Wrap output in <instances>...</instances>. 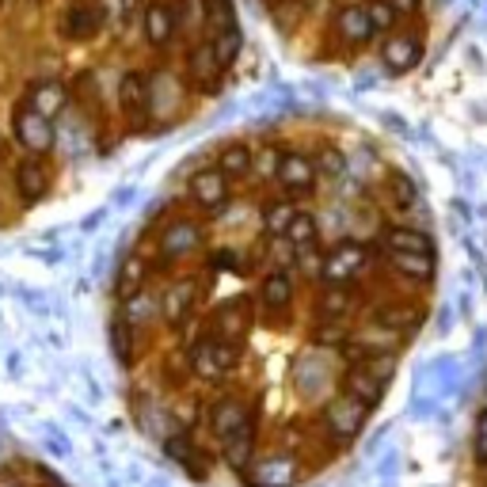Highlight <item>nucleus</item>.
<instances>
[{
  "label": "nucleus",
  "instance_id": "19",
  "mask_svg": "<svg viewBox=\"0 0 487 487\" xmlns=\"http://www.w3.org/2000/svg\"><path fill=\"white\" fill-rule=\"evenodd\" d=\"M293 293H298V286H293V271H286V267H271V271L263 274L259 290H255V301H259V309H267V313H282L286 305H293Z\"/></svg>",
  "mask_w": 487,
  "mask_h": 487
},
{
  "label": "nucleus",
  "instance_id": "39",
  "mask_svg": "<svg viewBox=\"0 0 487 487\" xmlns=\"http://www.w3.org/2000/svg\"><path fill=\"white\" fill-rule=\"evenodd\" d=\"M141 8H145V0H122V12H126V16H134V12H141Z\"/></svg>",
  "mask_w": 487,
  "mask_h": 487
},
{
  "label": "nucleus",
  "instance_id": "13",
  "mask_svg": "<svg viewBox=\"0 0 487 487\" xmlns=\"http://www.w3.org/2000/svg\"><path fill=\"white\" fill-rule=\"evenodd\" d=\"M12 183H16V195H19L23 206H35L38 198H46L50 183H54L46 157H23L16 164V172H12Z\"/></svg>",
  "mask_w": 487,
  "mask_h": 487
},
{
  "label": "nucleus",
  "instance_id": "5",
  "mask_svg": "<svg viewBox=\"0 0 487 487\" xmlns=\"http://www.w3.org/2000/svg\"><path fill=\"white\" fill-rule=\"evenodd\" d=\"M107 27V8L99 0H73V4L61 12V35L69 43H92Z\"/></svg>",
  "mask_w": 487,
  "mask_h": 487
},
{
  "label": "nucleus",
  "instance_id": "33",
  "mask_svg": "<svg viewBox=\"0 0 487 487\" xmlns=\"http://www.w3.org/2000/svg\"><path fill=\"white\" fill-rule=\"evenodd\" d=\"M213 336V331H210ZM240 358H244V347L236 339H221V336H213V366H217V374H233V369L240 366Z\"/></svg>",
  "mask_w": 487,
  "mask_h": 487
},
{
  "label": "nucleus",
  "instance_id": "17",
  "mask_svg": "<svg viewBox=\"0 0 487 487\" xmlns=\"http://www.w3.org/2000/svg\"><path fill=\"white\" fill-rule=\"evenodd\" d=\"M422 61V43L412 31H396L381 43V66L389 73H412Z\"/></svg>",
  "mask_w": 487,
  "mask_h": 487
},
{
  "label": "nucleus",
  "instance_id": "28",
  "mask_svg": "<svg viewBox=\"0 0 487 487\" xmlns=\"http://www.w3.org/2000/svg\"><path fill=\"white\" fill-rule=\"evenodd\" d=\"M293 213H298L293 198H274V202H267V206H263V228H267V233H274V236H286Z\"/></svg>",
  "mask_w": 487,
  "mask_h": 487
},
{
  "label": "nucleus",
  "instance_id": "1",
  "mask_svg": "<svg viewBox=\"0 0 487 487\" xmlns=\"http://www.w3.org/2000/svg\"><path fill=\"white\" fill-rule=\"evenodd\" d=\"M12 137H16V145L27 152V157H46V152L58 145L54 122L43 119L27 99H19V104L12 107Z\"/></svg>",
  "mask_w": 487,
  "mask_h": 487
},
{
  "label": "nucleus",
  "instance_id": "40",
  "mask_svg": "<svg viewBox=\"0 0 487 487\" xmlns=\"http://www.w3.org/2000/svg\"><path fill=\"white\" fill-rule=\"evenodd\" d=\"M0 487H27V483H23V480H12V476H8V480H0Z\"/></svg>",
  "mask_w": 487,
  "mask_h": 487
},
{
  "label": "nucleus",
  "instance_id": "4",
  "mask_svg": "<svg viewBox=\"0 0 487 487\" xmlns=\"http://www.w3.org/2000/svg\"><path fill=\"white\" fill-rule=\"evenodd\" d=\"M369 263V248L358 240H339L331 251H324V271H320V278L328 282V286H347L351 278H358L366 271Z\"/></svg>",
  "mask_w": 487,
  "mask_h": 487
},
{
  "label": "nucleus",
  "instance_id": "26",
  "mask_svg": "<svg viewBox=\"0 0 487 487\" xmlns=\"http://www.w3.org/2000/svg\"><path fill=\"white\" fill-rule=\"evenodd\" d=\"M210 43H213V54H217V61H221V69H233V61L240 58V46H244V35H240L236 23L217 27L210 35Z\"/></svg>",
  "mask_w": 487,
  "mask_h": 487
},
{
  "label": "nucleus",
  "instance_id": "25",
  "mask_svg": "<svg viewBox=\"0 0 487 487\" xmlns=\"http://www.w3.org/2000/svg\"><path fill=\"white\" fill-rule=\"evenodd\" d=\"M187 366H190V374L202 377V381L221 377V374H217V366H213V336H210V331H206V336H198L187 347Z\"/></svg>",
  "mask_w": 487,
  "mask_h": 487
},
{
  "label": "nucleus",
  "instance_id": "16",
  "mask_svg": "<svg viewBox=\"0 0 487 487\" xmlns=\"http://www.w3.org/2000/svg\"><path fill=\"white\" fill-rule=\"evenodd\" d=\"M251 298H228L225 305H217L213 309V320H210V331L221 339H244L251 328Z\"/></svg>",
  "mask_w": 487,
  "mask_h": 487
},
{
  "label": "nucleus",
  "instance_id": "24",
  "mask_svg": "<svg viewBox=\"0 0 487 487\" xmlns=\"http://www.w3.org/2000/svg\"><path fill=\"white\" fill-rule=\"evenodd\" d=\"M381 392H384V384L369 377L362 366H351L347 377H343V396H351V400H358L362 407H374L381 400Z\"/></svg>",
  "mask_w": 487,
  "mask_h": 487
},
{
  "label": "nucleus",
  "instance_id": "32",
  "mask_svg": "<svg viewBox=\"0 0 487 487\" xmlns=\"http://www.w3.org/2000/svg\"><path fill=\"white\" fill-rule=\"evenodd\" d=\"M389 259L392 267L400 271L404 278H415V282H427L430 271H434V263H430V255H415V251H389Z\"/></svg>",
  "mask_w": 487,
  "mask_h": 487
},
{
  "label": "nucleus",
  "instance_id": "30",
  "mask_svg": "<svg viewBox=\"0 0 487 487\" xmlns=\"http://www.w3.org/2000/svg\"><path fill=\"white\" fill-rule=\"evenodd\" d=\"M354 309V293L347 286H328L324 293H320V316L328 320H343Z\"/></svg>",
  "mask_w": 487,
  "mask_h": 487
},
{
  "label": "nucleus",
  "instance_id": "6",
  "mask_svg": "<svg viewBox=\"0 0 487 487\" xmlns=\"http://www.w3.org/2000/svg\"><path fill=\"white\" fill-rule=\"evenodd\" d=\"M187 195H190V202H195V206H198L202 213L217 217V213H221V210L228 206V198H233V179L221 175L217 168H202V172L190 175Z\"/></svg>",
  "mask_w": 487,
  "mask_h": 487
},
{
  "label": "nucleus",
  "instance_id": "9",
  "mask_svg": "<svg viewBox=\"0 0 487 487\" xmlns=\"http://www.w3.org/2000/svg\"><path fill=\"white\" fill-rule=\"evenodd\" d=\"M244 476H248L251 487H293L301 476V465L290 453H263L251 460V468Z\"/></svg>",
  "mask_w": 487,
  "mask_h": 487
},
{
  "label": "nucleus",
  "instance_id": "31",
  "mask_svg": "<svg viewBox=\"0 0 487 487\" xmlns=\"http://www.w3.org/2000/svg\"><path fill=\"white\" fill-rule=\"evenodd\" d=\"M384 248H389V251L430 255V240L422 233H415V228H389V233H384Z\"/></svg>",
  "mask_w": 487,
  "mask_h": 487
},
{
  "label": "nucleus",
  "instance_id": "29",
  "mask_svg": "<svg viewBox=\"0 0 487 487\" xmlns=\"http://www.w3.org/2000/svg\"><path fill=\"white\" fill-rule=\"evenodd\" d=\"M286 240L293 244V248H309V244H320L316 217L309 210H298V213H293V221H290V228H286Z\"/></svg>",
  "mask_w": 487,
  "mask_h": 487
},
{
  "label": "nucleus",
  "instance_id": "18",
  "mask_svg": "<svg viewBox=\"0 0 487 487\" xmlns=\"http://www.w3.org/2000/svg\"><path fill=\"white\" fill-rule=\"evenodd\" d=\"M366 415H369V407H362L358 400H351V396H336L328 407H324V422L331 427V434L343 442H351L358 430L366 427Z\"/></svg>",
  "mask_w": 487,
  "mask_h": 487
},
{
  "label": "nucleus",
  "instance_id": "20",
  "mask_svg": "<svg viewBox=\"0 0 487 487\" xmlns=\"http://www.w3.org/2000/svg\"><path fill=\"white\" fill-rule=\"evenodd\" d=\"M374 23H369L366 4H343L336 12V38L343 46H366L374 38Z\"/></svg>",
  "mask_w": 487,
  "mask_h": 487
},
{
  "label": "nucleus",
  "instance_id": "35",
  "mask_svg": "<svg viewBox=\"0 0 487 487\" xmlns=\"http://www.w3.org/2000/svg\"><path fill=\"white\" fill-rule=\"evenodd\" d=\"M293 263H298L305 274L320 278V271H324V255H320V244H309V248H298V255H293Z\"/></svg>",
  "mask_w": 487,
  "mask_h": 487
},
{
  "label": "nucleus",
  "instance_id": "3",
  "mask_svg": "<svg viewBox=\"0 0 487 487\" xmlns=\"http://www.w3.org/2000/svg\"><path fill=\"white\" fill-rule=\"evenodd\" d=\"M198 244H206V228H202L198 217H172L168 225H164V233L157 240V251H160V263H175L183 259V255H190L198 248Z\"/></svg>",
  "mask_w": 487,
  "mask_h": 487
},
{
  "label": "nucleus",
  "instance_id": "41",
  "mask_svg": "<svg viewBox=\"0 0 487 487\" xmlns=\"http://www.w3.org/2000/svg\"><path fill=\"white\" fill-rule=\"evenodd\" d=\"M0 4H4V0H0Z\"/></svg>",
  "mask_w": 487,
  "mask_h": 487
},
{
  "label": "nucleus",
  "instance_id": "10",
  "mask_svg": "<svg viewBox=\"0 0 487 487\" xmlns=\"http://www.w3.org/2000/svg\"><path fill=\"white\" fill-rule=\"evenodd\" d=\"M141 35H145V43L152 50H160V54L179 38V19H175V8L168 0H149V4L141 8Z\"/></svg>",
  "mask_w": 487,
  "mask_h": 487
},
{
  "label": "nucleus",
  "instance_id": "21",
  "mask_svg": "<svg viewBox=\"0 0 487 487\" xmlns=\"http://www.w3.org/2000/svg\"><path fill=\"white\" fill-rule=\"evenodd\" d=\"M175 8V19H179V31L190 35L198 43L202 35H206V27L213 23V0H179Z\"/></svg>",
  "mask_w": 487,
  "mask_h": 487
},
{
  "label": "nucleus",
  "instance_id": "2",
  "mask_svg": "<svg viewBox=\"0 0 487 487\" xmlns=\"http://www.w3.org/2000/svg\"><path fill=\"white\" fill-rule=\"evenodd\" d=\"M206 422H210L213 442L225 445L228 438H236L240 430L259 427V407H255V404H244V400H236V396H221V400L210 404Z\"/></svg>",
  "mask_w": 487,
  "mask_h": 487
},
{
  "label": "nucleus",
  "instance_id": "23",
  "mask_svg": "<svg viewBox=\"0 0 487 487\" xmlns=\"http://www.w3.org/2000/svg\"><path fill=\"white\" fill-rule=\"evenodd\" d=\"M149 271H152V263H149L141 251H130V255H126L122 267H119V278H114V290H119V298L126 301V298H134V293L145 290Z\"/></svg>",
  "mask_w": 487,
  "mask_h": 487
},
{
  "label": "nucleus",
  "instance_id": "12",
  "mask_svg": "<svg viewBox=\"0 0 487 487\" xmlns=\"http://www.w3.org/2000/svg\"><path fill=\"white\" fill-rule=\"evenodd\" d=\"M27 104L43 114V119L54 122L58 114H66V107L73 104V92H69V84L66 81H58V76H38V81L27 84Z\"/></svg>",
  "mask_w": 487,
  "mask_h": 487
},
{
  "label": "nucleus",
  "instance_id": "15",
  "mask_svg": "<svg viewBox=\"0 0 487 487\" xmlns=\"http://www.w3.org/2000/svg\"><path fill=\"white\" fill-rule=\"evenodd\" d=\"M164 450H168V457L175 460L179 468L187 472V476H195V480H206V468H210V453L202 450V445L195 442V434L179 427L175 434H168L164 438Z\"/></svg>",
  "mask_w": 487,
  "mask_h": 487
},
{
  "label": "nucleus",
  "instance_id": "7",
  "mask_svg": "<svg viewBox=\"0 0 487 487\" xmlns=\"http://www.w3.org/2000/svg\"><path fill=\"white\" fill-rule=\"evenodd\" d=\"M278 187H282V195L286 198H301V195H313V187H316V160L309 157V152H282L278 157Z\"/></svg>",
  "mask_w": 487,
  "mask_h": 487
},
{
  "label": "nucleus",
  "instance_id": "11",
  "mask_svg": "<svg viewBox=\"0 0 487 487\" xmlns=\"http://www.w3.org/2000/svg\"><path fill=\"white\" fill-rule=\"evenodd\" d=\"M183 66H187V81L195 84L202 96L217 92V84H221V76H225V69H221V61H217V54H213V43H210V38H198V43H190Z\"/></svg>",
  "mask_w": 487,
  "mask_h": 487
},
{
  "label": "nucleus",
  "instance_id": "36",
  "mask_svg": "<svg viewBox=\"0 0 487 487\" xmlns=\"http://www.w3.org/2000/svg\"><path fill=\"white\" fill-rule=\"evenodd\" d=\"M476 457L487 465V412H480L476 419Z\"/></svg>",
  "mask_w": 487,
  "mask_h": 487
},
{
  "label": "nucleus",
  "instance_id": "34",
  "mask_svg": "<svg viewBox=\"0 0 487 487\" xmlns=\"http://www.w3.org/2000/svg\"><path fill=\"white\" fill-rule=\"evenodd\" d=\"M366 12H369V23H374V31H392L396 23H400V8H396L392 0H369Z\"/></svg>",
  "mask_w": 487,
  "mask_h": 487
},
{
  "label": "nucleus",
  "instance_id": "8",
  "mask_svg": "<svg viewBox=\"0 0 487 487\" xmlns=\"http://www.w3.org/2000/svg\"><path fill=\"white\" fill-rule=\"evenodd\" d=\"M198 301H202L198 278H175V282H168V290H164V298H160V316H164V324H168L172 331H179L190 316H195Z\"/></svg>",
  "mask_w": 487,
  "mask_h": 487
},
{
  "label": "nucleus",
  "instance_id": "14",
  "mask_svg": "<svg viewBox=\"0 0 487 487\" xmlns=\"http://www.w3.org/2000/svg\"><path fill=\"white\" fill-rule=\"evenodd\" d=\"M119 111H122V119L134 126L149 119V76L141 69H126L119 76Z\"/></svg>",
  "mask_w": 487,
  "mask_h": 487
},
{
  "label": "nucleus",
  "instance_id": "38",
  "mask_svg": "<svg viewBox=\"0 0 487 487\" xmlns=\"http://www.w3.org/2000/svg\"><path fill=\"white\" fill-rule=\"evenodd\" d=\"M324 168H328L331 175H339V172H343V157H339V152H331V149L324 152Z\"/></svg>",
  "mask_w": 487,
  "mask_h": 487
},
{
  "label": "nucleus",
  "instance_id": "22",
  "mask_svg": "<svg viewBox=\"0 0 487 487\" xmlns=\"http://www.w3.org/2000/svg\"><path fill=\"white\" fill-rule=\"evenodd\" d=\"M213 168L221 175H228V179H244L255 168V152H251L248 141H228V145H221V152H217Z\"/></svg>",
  "mask_w": 487,
  "mask_h": 487
},
{
  "label": "nucleus",
  "instance_id": "27",
  "mask_svg": "<svg viewBox=\"0 0 487 487\" xmlns=\"http://www.w3.org/2000/svg\"><path fill=\"white\" fill-rule=\"evenodd\" d=\"M157 313H160V298H149L145 290L122 301V324H130L134 331H137V328H145Z\"/></svg>",
  "mask_w": 487,
  "mask_h": 487
},
{
  "label": "nucleus",
  "instance_id": "37",
  "mask_svg": "<svg viewBox=\"0 0 487 487\" xmlns=\"http://www.w3.org/2000/svg\"><path fill=\"white\" fill-rule=\"evenodd\" d=\"M392 190H396V198H400V206H407V202H415V187L407 183L404 175H396V179H392Z\"/></svg>",
  "mask_w": 487,
  "mask_h": 487
}]
</instances>
